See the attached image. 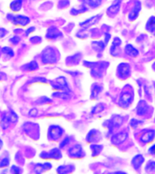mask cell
<instances>
[{"mask_svg":"<svg viewBox=\"0 0 155 174\" xmlns=\"http://www.w3.org/2000/svg\"><path fill=\"white\" fill-rule=\"evenodd\" d=\"M132 100H133V94L131 92H124L120 98V105L124 107H127L132 102Z\"/></svg>","mask_w":155,"mask_h":174,"instance_id":"6da1fadb","label":"cell"},{"mask_svg":"<svg viewBox=\"0 0 155 174\" xmlns=\"http://www.w3.org/2000/svg\"><path fill=\"white\" fill-rule=\"evenodd\" d=\"M43 62L46 63H54L56 62V55L53 50L51 49H47L44 52L43 54Z\"/></svg>","mask_w":155,"mask_h":174,"instance_id":"7a4b0ae2","label":"cell"},{"mask_svg":"<svg viewBox=\"0 0 155 174\" xmlns=\"http://www.w3.org/2000/svg\"><path fill=\"white\" fill-rule=\"evenodd\" d=\"M49 135L53 140H57L62 135V129L58 126H52L49 130Z\"/></svg>","mask_w":155,"mask_h":174,"instance_id":"3957f363","label":"cell"},{"mask_svg":"<svg viewBox=\"0 0 155 174\" xmlns=\"http://www.w3.org/2000/svg\"><path fill=\"white\" fill-rule=\"evenodd\" d=\"M13 23L20 26H26L29 23V18L25 16H16L13 18Z\"/></svg>","mask_w":155,"mask_h":174,"instance_id":"277c9868","label":"cell"},{"mask_svg":"<svg viewBox=\"0 0 155 174\" xmlns=\"http://www.w3.org/2000/svg\"><path fill=\"white\" fill-rule=\"evenodd\" d=\"M69 153H70V155H71L72 157L78 158V157H82V156H83L82 148H81V146H79V145H75V146H74L73 148H71V150L69 151Z\"/></svg>","mask_w":155,"mask_h":174,"instance_id":"5b68a950","label":"cell"},{"mask_svg":"<svg viewBox=\"0 0 155 174\" xmlns=\"http://www.w3.org/2000/svg\"><path fill=\"white\" fill-rule=\"evenodd\" d=\"M127 137V134L125 133H118L116 135H114L113 138H112V143L114 144H120L122 143Z\"/></svg>","mask_w":155,"mask_h":174,"instance_id":"8992f818","label":"cell"},{"mask_svg":"<svg viewBox=\"0 0 155 174\" xmlns=\"http://www.w3.org/2000/svg\"><path fill=\"white\" fill-rule=\"evenodd\" d=\"M118 72H119L120 75L122 77H126L129 74V72H130V68H129L128 64H126V63L120 64L119 67H118Z\"/></svg>","mask_w":155,"mask_h":174,"instance_id":"52a82bcc","label":"cell"},{"mask_svg":"<svg viewBox=\"0 0 155 174\" xmlns=\"http://www.w3.org/2000/svg\"><path fill=\"white\" fill-rule=\"evenodd\" d=\"M140 10H141V3H140L139 1H136L135 6H134V7H133V11L131 12L130 16H129L130 19H131V20H134L136 17H137V16H138L139 11Z\"/></svg>","mask_w":155,"mask_h":174,"instance_id":"ba28073f","label":"cell"},{"mask_svg":"<svg viewBox=\"0 0 155 174\" xmlns=\"http://www.w3.org/2000/svg\"><path fill=\"white\" fill-rule=\"evenodd\" d=\"M120 3H121V0H114L113 2V4L111 5V7L108 8V13L109 14H116L120 8Z\"/></svg>","mask_w":155,"mask_h":174,"instance_id":"9c48e42d","label":"cell"},{"mask_svg":"<svg viewBox=\"0 0 155 174\" xmlns=\"http://www.w3.org/2000/svg\"><path fill=\"white\" fill-rule=\"evenodd\" d=\"M147 110H148V105H147V103H146L144 101H142V102L139 103V105H138L137 113H138L139 115H143V114L146 113Z\"/></svg>","mask_w":155,"mask_h":174,"instance_id":"30bf717a","label":"cell"},{"mask_svg":"<svg viewBox=\"0 0 155 174\" xmlns=\"http://www.w3.org/2000/svg\"><path fill=\"white\" fill-rule=\"evenodd\" d=\"M154 135H155V133L153 132V131L147 132V133H145L143 136H142V141H143V143H149V142H151V141L153 139Z\"/></svg>","mask_w":155,"mask_h":174,"instance_id":"8fae6325","label":"cell"},{"mask_svg":"<svg viewBox=\"0 0 155 174\" xmlns=\"http://www.w3.org/2000/svg\"><path fill=\"white\" fill-rule=\"evenodd\" d=\"M22 3H23L22 0H14L10 4V8L13 11H19L22 7Z\"/></svg>","mask_w":155,"mask_h":174,"instance_id":"7c38bea8","label":"cell"},{"mask_svg":"<svg viewBox=\"0 0 155 174\" xmlns=\"http://www.w3.org/2000/svg\"><path fill=\"white\" fill-rule=\"evenodd\" d=\"M120 45H121V40L119 39V38H114V43H113V45H112V47H111V53L114 54V55H115L117 53L116 52L118 51V48H119V46H120Z\"/></svg>","mask_w":155,"mask_h":174,"instance_id":"4fadbf2b","label":"cell"},{"mask_svg":"<svg viewBox=\"0 0 155 174\" xmlns=\"http://www.w3.org/2000/svg\"><path fill=\"white\" fill-rule=\"evenodd\" d=\"M125 52L129 55H131V56H137L138 55V51L136 50L133 45H126Z\"/></svg>","mask_w":155,"mask_h":174,"instance_id":"5bb4252c","label":"cell"},{"mask_svg":"<svg viewBox=\"0 0 155 174\" xmlns=\"http://www.w3.org/2000/svg\"><path fill=\"white\" fill-rule=\"evenodd\" d=\"M143 162V157L142 155H137V156L134 157V159L133 160V166L135 167L136 169L139 168Z\"/></svg>","mask_w":155,"mask_h":174,"instance_id":"9a60e30c","label":"cell"},{"mask_svg":"<svg viewBox=\"0 0 155 174\" xmlns=\"http://www.w3.org/2000/svg\"><path fill=\"white\" fill-rule=\"evenodd\" d=\"M147 30L155 33V17L153 16L150 18L149 22L147 23Z\"/></svg>","mask_w":155,"mask_h":174,"instance_id":"2e32d148","label":"cell"},{"mask_svg":"<svg viewBox=\"0 0 155 174\" xmlns=\"http://www.w3.org/2000/svg\"><path fill=\"white\" fill-rule=\"evenodd\" d=\"M58 35H61L60 32H59L57 29L51 28V29H49L48 30V33H47V37H48V38H56Z\"/></svg>","mask_w":155,"mask_h":174,"instance_id":"e0dca14e","label":"cell"},{"mask_svg":"<svg viewBox=\"0 0 155 174\" xmlns=\"http://www.w3.org/2000/svg\"><path fill=\"white\" fill-rule=\"evenodd\" d=\"M98 18H99V16H94V17H91L90 19H88L86 20L85 23H82L81 24V26H84V27H87L89 26H91V25H93V24H94L97 20H98Z\"/></svg>","mask_w":155,"mask_h":174,"instance_id":"ac0fdd59","label":"cell"},{"mask_svg":"<svg viewBox=\"0 0 155 174\" xmlns=\"http://www.w3.org/2000/svg\"><path fill=\"white\" fill-rule=\"evenodd\" d=\"M85 2L87 4L89 7H97L101 5L102 0H85Z\"/></svg>","mask_w":155,"mask_h":174,"instance_id":"d6986e66","label":"cell"},{"mask_svg":"<svg viewBox=\"0 0 155 174\" xmlns=\"http://www.w3.org/2000/svg\"><path fill=\"white\" fill-rule=\"evenodd\" d=\"M93 46H94V48H95L98 51H102L105 47V44L102 43V42H94Z\"/></svg>","mask_w":155,"mask_h":174,"instance_id":"ffe728a7","label":"cell"},{"mask_svg":"<svg viewBox=\"0 0 155 174\" xmlns=\"http://www.w3.org/2000/svg\"><path fill=\"white\" fill-rule=\"evenodd\" d=\"M97 137V132L93 130L92 132H90L87 136V141L88 142H93L94 140H95V138Z\"/></svg>","mask_w":155,"mask_h":174,"instance_id":"44dd1931","label":"cell"},{"mask_svg":"<svg viewBox=\"0 0 155 174\" xmlns=\"http://www.w3.org/2000/svg\"><path fill=\"white\" fill-rule=\"evenodd\" d=\"M102 149H103V147L100 146V145H93V146H92V150H93L94 155H96V154L99 153L101 152Z\"/></svg>","mask_w":155,"mask_h":174,"instance_id":"7402d4cb","label":"cell"},{"mask_svg":"<svg viewBox=\"0 0 155 174\" xmlns=\"http://www.w3.org/2000/svg\"><path fill=\"white\" fill-rule=\"evenodd\" d=\"M100 91H101V87H100V86H98L97 84L94 85V87H93V91H92L93 97H94V96L98 95V93L100 92Z\"/></svg>","mask_w":155,"mask_h":174,"instance_id":"603a6c76","label":"cell"},{"mask_svg":"<svg viewBox=\"0 0 155 174\" xmlns=\"http://www.w3.org/2000/svg\"><path fill=\"white\" fill-rule=\"evenodd\" d=\"M9 163V160L7 158H5L3 160L0 161V168H3V167H7Z\"/></svg>","mask_w":155,"mask_h":174,"instance_id":"cb8c5ba5","label":"cell"},{"mask_svg":"<svg viewBox=\"0 0 155 174\" xmlns=\"http://www.w3.org/2000/svg\"><path fill=\"white\" fill-rule=\"evenodd\" d=\"M28 66L27 67V70H35L36 68H37V63L36 62H31L29 64H27Z\"/></svg>","mask_w":155,"mask_h":174,"instance_id":"d4e9b609","label":"cell"},{"mask_svg":"<svg viewBox=\"0 0 155 174\" xmlns=\"http://www.w3.org/2000/svg\"><path fill=\"white\" fill-rule=\"evenodd\" d=\"M103 110H104V106H103L102 104H98L97 106L94 107V110H93V113H99V112H101V111H103Z\"/></svg>","mask_w":155,"mask_h":174,"instance_id":"484cf974","label":"cell"},{"mask_svg":"<svg viewBox=\"0 0 155 174\" xmlns=\"http://www.w3.org/2000/svg\"><path fill=\"white\" fill-rule=\"evenodd\" d=\"M3 52L5 53V54H9L11 56H13L14 55V52L13 50L9 48V47H5V48H3Z\"/></svg>","mask_w":155,"mask_h":174,"instance_id":"4316f807","label":"cell"},{"mask_svg":"<svg viewBox=\"0 0 155 174\" xmlns=\"http://www.w3.org/2000/svg\"><path fill=\"white\" fill-rule=\"evenodd\" d=\"M19 41H20V38L19 37H17V36H14L13 38L10 39V42L13 43V44H17Z\"/></svg>","mask_w":155,"mask_h":174,"instance_id":"83f0119b","label":"cell"},{"mask_svg":"<svg viewBox=\"0 0 155 174\" xmlns=\"http://www.w3.org/2000/svg\"><path fill=\"white\" fill-rule=\"evenodd\" d=\"M140 123H141V122H137L136 120H133L131 124H132V126H133V127H134V128H135L136 126H137V125H139Z\"/></svg>","mask_w":155,"mask_h":174,"instance_id":"f1b7e54d","label":"cell"},{"mask_svg":"<svg viewBox=\"0 0 155 174\" xmlns=\"http://www.w3.org/2000/svg\"><path fill=\"white\" fill-rule=\"evenodd\" d=\"M6 34H7V31L3 28H0V37H3Z\"/></svg>","mask_w":155,"mask_h":174,"instance_id":"f546056e","label":"cell"},{"mask_svg":"<svg viewBox=\"0 0 155 174\" xmlns=\"http://www.w3.org/2000/svg\"><path fill=\"white\" fill-rule=\"evenodd\" d=\"M12 172H19L20 171L19 170H17V166H13V168H12Z\"/></svg>","mask_w":155,"mask_h":174,"instance_id":"4dcf8cb0","label":"cell"},{"mask_svg":"<svg viewBox=\"0 0 155 174\" xmlns=\"http://www.w3.org/2000/svg\"><path fill=\"white\" fill-rule=\"evenodd\" d=\"M68 141H69V140H68V138H66V139H65V141H64V142H63V143H61V147H64V146H65V144L67 143Z\"/></svg>","mask_w":155,"mask_h":174,"instance_id":"1f68e13d","label":"cell"},{"mask_svg":"<svg viewBox=\"0 0 155 174\" xmlns=\"http://www.w3.org/2000/svg\"><path fill=\"white\" fill-rule=\"evenodd\" d=\"M150 153H155V145H153V146L150 149Z\"/></svg>","mask_w":155,"mask_h":174,"instance_id":"d6a6232c","label":"cell"},{"mask_svg":"<svg viewBox=\"0 0 155 174\" xmlns=\"http://www.w3.org/2000/svg\"><path fill=\"white\" fill-rule=\"evenodd\" d=\"M30 115H33V113H35V114H36V110H34L33 112H30Z\"/></svg>","mask_w":155,"mask_h":174,"instance_id":"836d02e7","label":"cell"},{"mask_svg":"<svg viewBox=\"0 0 155 174\" xmlns=\"http://www.w3.org/2000/svg\"><path fill=\"white\" fill-rule=\"evenodd\" d=\"M2 145H3V143H2V141L0 140V149L2 148Z\"/></svg>","mask_w":155,"mask_h":174,"instance_id":"e575fe53","label":"cell"}]
</instances>
